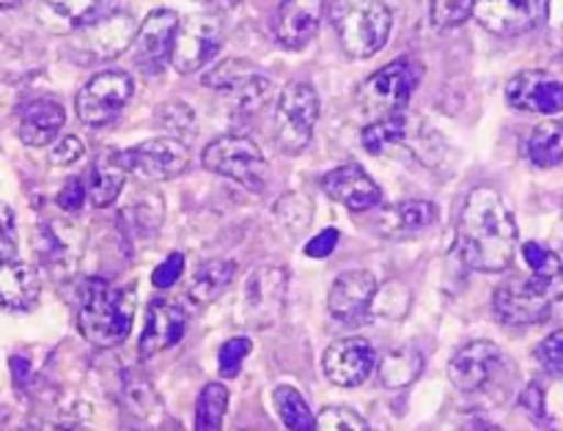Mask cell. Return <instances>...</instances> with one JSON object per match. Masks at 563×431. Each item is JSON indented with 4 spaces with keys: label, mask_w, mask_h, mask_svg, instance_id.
Here are the masks:
<instances>
[{
    "label": "cell",
    "mask_w": 563,
    "mask_h": 431,
    "mask_svg": "<svg viewBox=\"0 0 563 431\" xmlns=\"http://www.w3.org/2000/svg\"><path fill=\"white\" fill-rule=\"evenodd\" d=\"M515 214L493 187H476L456 218V253L478 273H504L515 262Z\"/></svg>",
    "instance_id": "1"
},
{
    "label": "cell",
    "mask_w": 563,
    "mask_h": 431,
    "mask_svg": "<svg viewBox=\"0 0 563 431\" xmlns=\"http://www.w3.org/2000/svg\"><path fill=\"white\" fill-rule=\"evenodd\" d=\"M522 258L528 264L526 278L506 280L493 297L498 319L511 328L544 322L555 302L563 300V264L559 253L544 247L542 242H526Z\"/></svg>",
    "instance_id": "2"
},
{
    "label": "cell",
    "mask_w": 563,
    "mask_h": 431,
    "mask_svg": "<svg viewBox=\"0 0 563 431\" xmlns=\"http://www.w3.org/2000/svg\"><path fill=\"white\" fill-rule=\"evenodd\" d=\"M135 319V289H121L110 280L88 278L80 289L77 328L88 344L110 350L126 341Z\"/></svg>",
    "instance_id": "3"
},
{
    "label": "cell",
    "mask_w": 563,
    "mask_h": 431,
    "mask_svg": "<svg viewBox=\"0 0 563 431\" xmlns=\"http://www.w3.org/2000/svg\"><path fill=\"white\" fill-rule=\"evenodd\" d=\"M330 25L350 58H372L385 47L394 14L385 0H330Z\"/></svg>",
    "instance_id": "4"
},
{
    "label": "cell",
    "mask_w": 563,
    "mask_h": 431,
    "mask_svg": "<svg viewBox=\"0 0 563 431\" xmlns=\"http://www.w3.org/2000/svg\"><path fill=\"white\" fill-rule=\"evenodd\" d=\"M421 80V66L410 58H396L394 64L374 71L357 91V108L372 121L405 113Z\"/></svg>",
    "instance_id": "5"
},
{
    "label": "cell",
    "mask_w": 563,
    "mask_h": 431,
    "mask_svg": "<svg viewBox=\"0 0 563 431\" xmlns=\"http://www.w3.org/2000/svg\"><path fill=\"white\" fill-rule=\"evenodd\" d=\"M201 165L212 174L234 179L247 190H262L269 179V163L258 143L245 135H220L203 148Z\"/></svg>",
    "instance_id": "6"
},
{
    "label": "cell",
    "mask_w": 563,
    "mask_h": 431,
    "mask_svg": "<svg viewBox=\"0 0 563 431\" xmlns=\"http://www.w3.org/2000/svg\"><path fill=\"white\" fill-rule=\"evenodd\" d=\"M319 121V93L311 82H289L275 104V141L286 154H300L311 143Z\"/></svg>",
    "instance_id": "7"
},
{
    "label": "cell",
    "mask_w": 563,
    "mask_h": 431,
    "mask_svg": "<svg viewBox=\"0 0 563 431\" xmlns=\"http://www.w3.org/2000/svg\"><path fill=\"white\" fill-rule=\"evenodd\" d=\"M137 25L126 11H110L99 20L71 31V58L80 66L104 64L124 53L135 38Z\"/></svg>",
    "instance_id": "8"
},
{
    "label": "cell",
    "mask_w": 563,
    "mask_h": 431,
    "mask_svg": "<svg viewBox=\"0 0 563 431\" xmlns=\"http://www.w3.org/2000/svg\"><path fill=\"white\" fill-rule=\"evenodd\" d=\"M135 93V82L124 69H104L93 75L77 93V115L88 126H104L126 108Z\"/></svg>",
    "instance_id": "9"
},
{
    "label": "cell",
    "mask_w": 563,
    "mask_h": 431,
    "mask_svg": "<svg viewBox=\"0 0 563 431\" xmlns=\"http://www.w3.org/2000/svg\"><path fill=\"white\" fill-rule=\"evenodd\" d=\"M223 47V22L212 14H198L179 22L170 47V66L179 75H192L212 64L214 55Z\"/></svg>",
    "instance_id": "10"
},
{
    "label": "cell",
    "mask_w": 563,
    "mask_h": 431,
    "mask_svg": "<svg viewBox=\"0 0 563 431\" xmlns=\"http://www.w3.org/2000/svg\"><path fill=\"white\" fill-rule=\"evenodd\" d=\"M289 273L280 267H262L251 273L242 297V317L251 328L267 330L284 317Z\"/></svg>",
    "instance_id": "11"
},
{
    "label": "cell",
    "mask_w": 563,
    "mask_h": 431,
    "mask_svg": "<svg viewBox=\"0 0 563 431\" xmlns=\"http://www.w3.org/2000/svg\"><path fill=\"white\" fill-rule=\"evenodd\" d=\"M121 159L130 174L143 176L148 181H168L185 174L190 165V148L185 146V141H176L170 135L152 137V141H143L121 152Z\"/></svg>",
    "instance_id": "12"
},
{
    "label": "cell",
    "mask_w": 563,
    "mask_h": 431,
    "mask_svg": "<svg viewBox=\"0 0 563 431\" xmlns=\"http://www.w3.org/2000/svg\"><path fill=\"white\" fill-rule=\"evenodd\" d=\"M176 27H179V16L170 9H154L137 25L135 38H132V58L143 75H159L170 64Z\"/></svg>",
    "instance_id": "13"
},
{
    "label": "cell",
    "mask_w": 563,
    "mask_h": 431,
    "mask_svg": "<svg viewBox=\"0 0 563 431\" xmlns=\"http://www.w3.org/2000/svg\"><path fill=\"white\" fill-rule=\"evenodd\" d=\"M374 295H377V280L368 269H350L333 280V289L328 295L330 317L346 328H361L372 313Z\"/></svg>",
    "instance_id": "14"
},
{
    "label": "cell",
    "mask_w": 563,
    "mask_h": 431,
    "mask_svg": "<svg viewBox=\"0 0 563 431\" xmlns=\"http://www.w3.org/2000/svg\"><path fill=\"white\" fill-rule=\"evenodd\" d=\"M322 372L339 388H357L377 372V352L366 339H341L324 350Z\"/></svg>",
    "instance_id": "15"
},
{
    "label": "cell",
    "mask_w": 563,
    "mask_h": 431,
    "mask_svg": "<svg viewBox=\"0 0 563 431\" xmlns=\"http://www.w3.org/2000/svg\"><path fill=\"white\" fill-rule=\"evenodd\" d=\"M500 366H504V355L493 341H473L451 357L449 379L462 394H476L498 377Z\"/></svg>",
    "instance_id": "16"
},
{
    "label": "cell",
    "mask_w": 563,
    "mask_h": 431,
    "mask_svg": "<svg viewBox=\"0 0 563 431\" xmlns=\"http://www.w3.org/2000/svg\"><path fill=\"white\" fill-rule=\"evenodd\" d=\"M506 99L515 110L539 115L563 113V82L548 71H520L506 86Z\"/></svg>",
    "instance_id": "17"
},
{
    "label": "cell",
    "mask_w": 563,
    "mask_h": 431,
    "mask_svg": "<svg viewBox=\"0 0 563 431\" xmlns=\"http://www.w3.org/2000/svg\"><path fill=\"white\" fill-rule=\"evenodd\" d=\"M542 3L539 0H473V16L493 36H522L537 27Z\"/></svg>",
    "instance_id": "18"
},
{
    "label": "cell",
    "mask_w": 563,
    "mask_h": 431,
    "mask_svg": "<svg viewBox=\"0 0 563 431\" xmlns=\"http://www.w3.org/2000/svg\"><path fill=\"white\" fill-rule=\"evenodd\" d=\"M322 190L328 192L333 201L352 209V212H366V209H374L383 201V190L377 187V181L355 163L339 165V168H333L330 174H324Z\"/></svg>",
    "instance_id": "19"
},
{
    "label": "cell",
    "mask_w": 563,
    "mask_h": 431,
    "mask_svg": "<svg viewBox=\"0 0 563 431\" xmlns=\"http://www.w3.org/2000/svg\"><path fill=\"white\" fill-rule=\"evenodd\" d=\"M185 328L187 313L179 302L165 300V297L152 300L146 311V328H143L141 335V355L152 357L176 346L185 339Z\"/></svg>",
    "instance_id": "20"
},
{
    "label": "cell",
    "mask_w": 563,
    "mask_h": 431,
    "mask_svg": "<svg viewBox=\"0 0 563 431\" xmlns=\"http://www.w3.org/2000/svg\"><path fill=\"white\" fill-rule=\"evenodd\" d=\"M322 14L324 0H280L275 14V38L289 49L306 47L317 36Z\"/></svg>",
    "instance_id": "21"
},
{
    "label": "cell",
    "mask_w": 563,
    "mask_h": 431,
    "mask_svg": "<svg viewBox=\"0 0 563 431\" xmlns=\"http://www.w3.org/2000/svg\"><path fill=\"white\" fill-rule=\"evenodd\" d=\"M66 124L64 104L55 99H36V102L25 104L20 113V141L25 146H47L60 135Z\"/></svg>",
    "instance_id": "22"
},
{
    "label": "cell",
    "mask_w": 563,
    "mask_h": 431,
    "mask_svg": "<svg viewBox=\"0 0 563 431\" xmlns=\"http://www.w3.org/2000/svg\"><path fill=\"white\" fill-rule=\"evenodd\" d=\"M126 174H130V170H126L124 159H121V152L108 148L104 154H99V157L93 159L91 170H88V201L97 209L110 207V203L121 196V190H124Z\"/></svg>",
    "instance_id": "23"
},
{
    "label": "cell",
    "mask_w": 563,
    "mask_h": 431,
    "mask_svg": "<svg viewBox=\"0 0 563 431\" xmlns=\"http://www.w3.org/2000/svg\"><path fill=\"white\" fill-rule=\"evenodd\" d=\"M38 275L33 267L16 262H0V308L3 311H27L38 300Z\"/></svg>",
    "instance_id": "24"
},
{
    "label": "cell",
    "mask_w": 563,
    "mask_h": 431,
    "mask_svg": "<svg viewBox=\"0 0 563 431\" xmlns=\"http://www.w3.org/2000/svg\"><path fill=\"white\" fill-rule=\"evenodd\" d=\"M434 220H438V207L434 203L401 201L396 207L385 209L377 229L388 240H407V236H416L421 231H427L429 225H434Z\"/></svg>",
    "instance_id": "25"
},
{
    "label": "cell",
    "mask_w": 563,
    "mask_h": 431,
    "mask_svg": "<svg viewBox=\"0 0 563 431\" xmlns=\"http://www.w3.org/2000/svg\"><path fill=\"white\" fill-rule=\"evenodd\" d=\"M44 16L55 20V27L60 31H77L88 22L113 11L115 0H38Z\"/></svg>",
    "instance_id": "26"
},
{
    "label": "cell",
    "mask_w": 563,
    "mask_h": 431,
    "mask_svg": "<svg viewBox=\"0 0 563 431\" xmlns=\"http://www.w3.org/2000/svg\"><path fill=\"white\" fill-rule=\"evenodd\" d=\"M416 121L407 113L388 115V119L368 121L361 132V143L368 154H385L394 146H405Z\"/></svg>",
    "instance_id": "27"
},
{
    "label": "cell",
    "mask_w": 563,
    "mask_h": 431,
    "mask_svg": "<svg viewBox=\"0 0 563 431\" xmlns=\"http://www.w3.org/2000/svg\"><path fill=\"white\" fill-rule=\"evenodd\" d=\"M225 93H229L231 113L253 115L273 99V80L253 69L247 71V75H242L236 82H231V86L225 88Z\"/></svg>",
    "instance_id": "28"
},
{
    "label": "cell",
    "mask_w": 563,
    "mask_h": 431,
    "mask_svg": "<svg viewBox=\"0 0 563 431\" xmlns=\"http://www.w3.org/2000/svg\"><path fill=\"white\" fill-rule=\"evenodd\" d=\"M234 275H236L234 262H225V258H214V262L198 264L190 280V300L201 302V306L218 300V297L231 286Z\"/></svg>",
    "instance_id": "29"
},
{
    "label": "cell",
    "mask_w": 563,
    "mask_h": 431,
    "mask_svg": "<svg viewBox=\"0 0 563 431\" xmlns=\"http://www.w3.org/2000/svg\"><path fill=\"white\" fill-rule=\"evenodd\" d=\"M423 372V357L418 355L410 346H401V350L388 352L379 363V379H383L385 388L399 390L407 388V385L416 383Z\"/></svg>",
    "instance_id": "30"
},
{
    "label": "cell",
    "mask_w": 563,
    "mask_h": 431,
    "mask_svg": "<svg viewBox=\"0 0 563 431\" xmlns=\"http://www.w3.org/2000/svg\"><path fill=\"white\" fill-rule=\"evenodd\" d=\"M528 159L537 168H555L563 163V124L544 121L528 137Z\"/></svg>",
    "instance_id": "31"
},
{
    "label": "cell",
    "mask_w": 563,
    "mask_h": 431,
    "mask_svg": "<svg viewBox=\"0 0 563 431\" xmlns=\"http://www.w3.org/2000/svg\"><path fill=\"white\" fill-rule=\"evenodd\" d=\"M229 410V390L220 383L203 385L196 401V431H220Z\"/></svg>",
    "instance_id": "32"
},
{
    "label": "cell",
    "mask_w": 563,
    "mask_h": 431,
    "mask_svg": "<svg viewBox=\"0 0 563 431\" xmlns=\"http://www.w3.org/2000/svg\"><path fill=\"white\" fill-rule=\"evenodd\" d=\"M275 407H278L280 421L286 423L291 431H313V412L308 407V401L302 399L300 390L289 388V385H280L275 390Z\"/></svg>",
    "instance_id": "33"
},
{
    "label": "cell",
    "mask_w": 563,
    "mask_h": 431,
    "mask_svg": "<svg viewBox=\"0 0 563 431\" xmlns=\"http://www.w3.org/2000/svg\"><path fill=\"white\" fill-rule=\"evenodd\" d=\"M313 431H368V423L350 407H328L313 421Z\"/></svg>",
    "instance_id": "34"
},
{
    "label": "cell",
    "mask_w": 563,
    "mask_h": 431,
    "mask_svg": "<svg viewBox=\"0 0 563 431\" xmlns=\"http://www.w3.org/2000/svg\"><path fill=\"white\" fill-rule=\"evenodd\" d=\"M251 350H253V341L245 339V335H240V339L225 341V344L220 346V352H218L220 377H223V379H234L236 374H240V368H242V363H245V357L251 355Z\"/></svg>",
    "instance_id": "35"
},
{
    "label": "cell",
    "mask_w": 563,
    "mask_h": 431,
    "mask_svg": "<svg viewBox=\"0 0 563 431\" xmlns=\"http://www.w3.org/2000/svg\"><path fill=\"white\" fill-rule=\"evenodd\" d=\"M473 14V0H432V22L443 31L462 25Z\"/></svg>",
    "instance_id": "36"
},
{
    "label": "cell",
    "mask_w": 563,
    "mask_h": 431,
    "mask_svg": "<svg viewBox=\"0 0 563 431\" xmlns=\"http://www.w3.org/2000/svg\"><path fill=\"white\" fill-rule=\"evenodd\" d=\"M159 121H163V126L170 132V137H176V141H179L181 135L196 132V115H192V110L187 108L185 102L163 104V110H159Z\"/></svg>",
    "instance_id": "37"
},
{
    "label": "cell",
    "mask_w": 563,
    "mask_h": 431,
    "mask_svg": "<svg viewBox=\"0 0 563 431\" xmlns=\"http://www.w3.org/2000/svg\"><path fill=\"white\" fill-rule=\"evenodd\" d=\"M537 357L544 366V372L553 374L555 379H563V330H555V333H550L539 344Z\"/></svg>",
    "instance_id": "38"
},
{
    "label": "cell",
    "mask_w": 563,
    "mask_h": 431,
    "mask_svg": "<svg viewBox=\"0 0 563 431\" xmlns=\"http://www.w3.org/2000/svg\"><path fill=\"white\" fill-rule=\"evenodd\" d=\"M247 71H253V66L247 64V60H234V58L223 60V64H218L212 71H207V75H203V86L223 88L225 91L231 82H236L242 75H247Z\"/></svg>",
    "instance_id": "39"
},
{
    "label": "cell",
    "mask_w": 563,
    "mask_h": 431,
    "mask_svg": "<svg viewBox=\"0 0 563 431\" xmlns=\"http://www.w3.org/2000/svg\"><path fill=\"white\" fill-rule=\"evenodd\" d=\"M126 405H130V410L135 412L137 418H148L152 416V410L159 412L157 394H154L152 385H146V383L126 385Z\"/></svg>",
    "instance_id": "40"
},
{
    "label": "cell",
    "mask_w": 563,
    "mask_h": 431,
    "mask_svg": "<svg viewBox=\"0 0 563 431\" xmlns=\"http://www.w3.org/2000/svg\"><path fill=\"white\" fill-rule=\"evenodd\" d=\"M275 214H278L280 223L291 231H306L308 220H311V209H306V212H302V201L295 196V192H291L289 198H284V201L275 207Z\"/></svg>",
    "instance_id": "41"
},
{
    "label": "cell",
    "mask_w": 563,
    "mask_h": 431,
    "mask_svg": "<svg viewBox=\"0 0 563 431\" xmlns=\"http://www.w3.org/2000/svg\"><path fill=\"white\" fill-rule=\"evenodd\" d=\"M16 256V229L14 212L0 203V262H11Z\"/></svg>",
    "instance_id": "42"
},
{
    "label": "cell",
    "mask_w": 563,
    "mask_h": 431,
    "mask_svg": "<svg viewBox=\"0 0 563 431\" xmlns=\"http://www.w3.org/2000/svg\"><path fill=\"white\" fill-rule=\"evenodd\" d=\"M181 275H185V256H181V253H170V256L152 273V284L157 286V289H168V286H174Z\"/></svg>",
    "instance_id": "43"
},
{
    "label": "cell",
    "mask_w": 563,
    "mask_h": 431,
    "mask_svg": "<svg viewBox=\"0 0 563 431\" xmlns=\"http://www.w3.org/2000/svg\"><path fill=\"white\" fill-rule=\"evenodd\" d=\"M82 154H86V146H82L80 137L66 135V137H60V141L53 146V152H49V163H53V165H71V163H77Z\"/></svg>",
    "instance_id": "44"
},
{
    "label": "cell",
    "mask_w": 563,
    "mask_h": 431,
    "mask_svg": "<svg viewBox=\"0 0 563 431\" xmlns=\"http://www.w3.org/2000/svg\"><path fill=\"white\" fill-rule=\"evenodd\" d=\"M86 187H82L80 179H69L58 192V207L64 212H80L82 203H86Z\"/></svg>",
    "instance_id": "45"
},
{
    "label": "cell",
    "mask_w": 563,
    "mask_h": 431,
    "mask_svg": "<svg viewBox=\"0 0 563 431\" xmlns=\"http://www.w3.org/2000/svg\"><path fill=\"white\" fill-rule=\"evenodd\" d=\"M335 245H339V231L324 229L322 234H317L313 240H308L306 253L311 258H324V256H330V253L335 251Z\"/></svg>",
    "instance_id": "46"
},
{
    "label": "cell",
    "mask_w": 563,
    "mask_h": 431,
    "mask_svg": "<svg viewBox=\"0 0 563 431\" xmlns=\"http://www.w3.org/2000/svg\"><path fill=\"white\" fill-rule=\"evenodd\" d=\"M520 401L533 418H544V394H542V388H539V385H528Z\"/></svg>",
    "instance_id": "47"
},
{
    "label": "cell",
    "mask_w": 563,
    "mask_h": 431,
    "mask_svg": "<svg viewBox=\"0 0 563 431\" xmlns=\"http://www.w3.org/2000/svg\"><path fill=\"white\" fill-rule=\"evenodd\" d=\"M548 22L555 31H563V0H548Z\"/></svg>",
    "instance_id": "48"
},
{
    "label": "cell",
    "mask_w": 563,
    "mask_h": 431,
    "mask_svg": "<svg viewBox=\"0 0 563 431\" xmlns=\"http://www.w3.org/2000/svg\"><path fill=\"white\" fill-rule=\"evenodd\" d=\"M196 3L203 5V9H209V11H229V9H236L242 0H196Z\"/></svg>",
    "instance_id": "49"
},
{
    "label": "cell",
    "mask_w": 563,
    "mask_h": 431,
    "mask_svg": "<svg viewBox=\"0 0 563 431\" xmlns=\"http://www.w3.org/2000/svg\"><path fill=\"white\" fill-rule=\"evenodd\" d=\"M460 431H504V429L495 427V423L487 421V418H471V421H467Z\"/></svg>",
    "instance_id": "50"
},
{
    "label": "cell",
    "mask_w": 563,
    "mask_h": 431,
    "mask_svg": "<svg viewBox=\"0 0 563 431\" xmlns=\"http://www.w3.org/2000/svg\"><path fill=\"white\" fill-rule=\"evenodd\" d=\"M11 368H14V379H25V374H27V361L25 357H11Z\"/></svg>",
    "instance_id": "51"
},
{
    "label": "cell",
    "mask_w": 563,
    "mask_h": 431,
    "mask_svg": "<svg viewBox=\"0 0 563 431\" xmlns=\"http://www.w3.org/2000/svg\"><path fill=\"white\" fill-rule=\"evenodd\" d=\"M49 431H91V429L82 427V423H75V421H60V423H53Z\"/></svg>",
    "instance_id": "52"
},
{
    "label": "cell",
    "mask_w": 563,
    "mask_h": 431,
    "mask_svg": "<svg viewBox=\"0 0 563 431\" xmlns=\"http://www.w3.org/2000/svg\"><path fill=\"white\" fill-rule=\"evenodd\" d=\"M20 0H0V9H11V5H16Z\"/></svg>",
    "instance_id": "53"
},
{
    "label": "cell",
    "mask_w": 563,
    "mask_h": 431,
    "mask_svg": "<svg viewBox=\"0 0 563 431\" xmlns=\"http://www.w3.org/2000/svg\"><path fill=\"white\" fill-rule=\"evenodd\" d=\"M559 231H561V236H563V220H561V225H559Z\"/></svg>",
    "instance_id": "54"
},
{
    "label": "cell",
    "mask_w": 563,
    "mask_h": 431,
    "mask_svg": "<svg viewBox=\"0 0 563 431\" xmlns=\"http://www.w3.org/2000/svg\"><path fill=\"white\" fill-rule=\"evenodd\" d=\"M121 431H137V429H121Z\"/></svg>",
    "instance_id": "55"
}]
</instances>
